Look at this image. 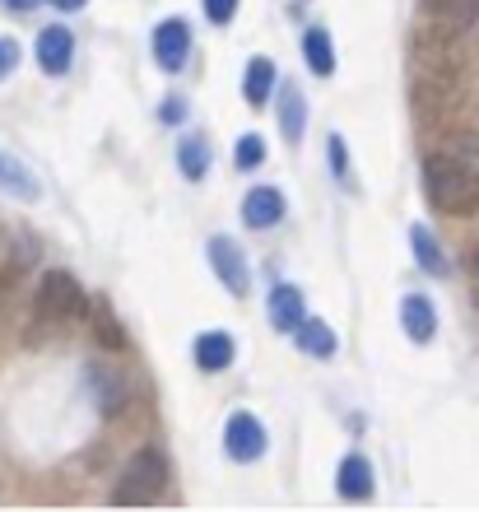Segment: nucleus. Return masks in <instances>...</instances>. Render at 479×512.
I'll use <instances>...</instances> for the list:
<instances>
[{
    "label": "nucleus",
    "mask_w": 479,
    "mask_h": 512,
    "mask_svg": "<svg viewBox=\"0 0 479 512\" xmlns=\"http://www.w3.org/2000/svg\"><path fill=\"white\" fill-rule=\"evenodd\" d=\"M475 135H461L456 149H438L424 159V196L442 215H479V145Z\"/></svg>",
    "instance_id": "f257e3e1"
},
{
    "label": "nucleus",
    "mask_w": 479,
    "mask_h": 512,
    "mask_svg": "<svg viewBox=\"0 0 479 512\" xmlns=\"http://www.w3.org/2000/svg\"><path fill=\"white\" fill-rule=\"evenodd\" d=\"M168 485V461L163 452L154 447H140L131 461H126V471H121L117 489H112V503H154Z\"/></svg>",
    "instance_id": "f03ea898"
},
{
    "label": "nucleus",
    "mask_w": 479,
    "mask_h": 512,
    "mask_svg": "<svg viewBox=\"0 0 479 512\" xmlns=\"http://www.w3.org/2000/svg\"><path fill=\"white\" fill-rule=\"evenodd\" d=\"M84 312V289L70 270H47L38 284V317L42 322H70Z\"/></svg>",
    "instance_id": "7ed1b4c3"
},
{
    "label": "nucleus",
    "mask_w": 479,
    "mask_h": 512,
    "mask_svg": "<svg viewBox=\"0 0 479 512\" xmlns=\"http://www.w3.org/2000/svg\"><path fill=\"white\" fill-rule=\"evenodd\" d=\"M266 447H270V438H266V424H261V419L247 415V410L228 415V424H224V452H228V461L252 466V461L266 457Z\"/></svg>",
    "instance_id": "20e7f679"
},
{
    "label": "nucleus",
    "mask_w": 479,
    "mask_h": 512,
    "mask_svg": "<svg viewBox=\"0 0 479 512\" xmlns=\"http://www.w3.org/2000/svg\"><path fill=\"white\" fill-rule=\"evenodd\" d=\"M210 266L214 275H219V284H224L233 298L247 294V284H252V270H247V256H242V247L233 243V238H210Z\"/></svg>",
    "instance_id": "39448f33"
},
{
    "label": "nucleus",
    "mask_w": 479,
    "mask_h": 512,
    "mask_svg": "<svg viewBox=\"0 0 479 512\" xmlns=\"http://www.w3.org/2000/svg\"><path fill=\"white\" fill-rule=\"evenodd\" d=\"M187 52H191V24L187 19H163L154 28V61L163 70H182L187 66Z\"/></svg>",
    "instance_id": "423d86ee"
},
{
    "label": "nucleus",
    "mask_w": 479,
    "mask_h": 512,
    "mask_svg": "<svg viewBox=\"0 0 479 512\" xmlns=\"http://www.w3.org/2000/svg\"><path fill=\"white\" fill-rule=\"evenodd\" d=\"M38 66L47 70V75H66L70 70V56H75V33H70L66 24H47L38 33Z\"/></svg>",
    "instance_id": "0eeeda50"
},
{
    "label": "nucleus",
    "mask_w": 479,
    "mask_h": 512,
    "mask_svg": "<svg viewBox=\"0 0 479 512\" xmlns=\"http://www.w3.org/2000/svg\"><path fill=\"white\" fill-rule=\"evenodd\" d=\"M284 219V196L275 187H252L242 196V224L247 229H275Z\"/></svg>",
    "instance_id": "6e6552de"
},
{
    "label": "nucleus",
    "mask_w": 479,
    "mask_h": 512,
    "mask_svg": "<svg viewBox=\"0 0 479 512\" xmlns=\"http://www.w3.org/2000/svg\"><path fill=\"white\" fill-rule=\"evenodd\" d=\"M400 326H405V336H410L414 345H428V340L438 336V312H433V303H428L424 294H405V303H400Z\"/></svg>",
    "instance_id": "1a4fd4ad"
},
{
    "label": "nucleus",
    "mask_w": 479,
    "mask_h": 512,
    "mask_svg": "<svg viewBox=\"0 0 479 512\" xmlns=\"http://www.w3.org/2000/svg\"><path fill=\"white\" fill-rule=\"evenodd\" d=\"M275 84H280V70L270 56H252L247 61V80H242V94H247V108H266L270 94H275Z\"/></svg>",
    "instance_id": "9d476101"
},
{
    "label": "nucleus",
    "mask_w": 479,
    "mask_h": 512,
    "mask_svg": "<svg viewBox=\"0 0 479 512\" xmlns=\"http://www.w3.org/2000/svg\"><path fill=\"white\" fill-rule=\"evenodd\" d=\"M270 322H275V331H284V336H293V331L303 326V289H298V284H280V289L270 294Z\"/></svg>",
    "instance_id": "9b49d317"
},
{
    "label": "nucleus",
    "mask_w": 479,
    "mask_h": 512,
    "mask_svg": "<svg viewBox=\"0 0 479 512\" xmlns=\"http://www.w3.org/2000/svg\"><path fill=\"white\" fill-rule=\"evenodd\" d=\"M233 354H238V345H233V336H224V331H205V336H196L200 373H224V368L233 364Z\"/></svg>",
    "instance_id": "f8f14e48"
},
{
    "label": "nucleus",
    "mask_w": 479,
    "mask_h": 512,
    "mask_svg": "<svg viewBox=\"0 0 479 512\" xmlns=\"http://www.w3.org/2000/svg\"><path fill=\"white\" fill-rule=\"evenodd\" d=\"M280 131H284L289 145H298L303 131H307V98H303L298 84H284L280 89Z\"/></svg>",
    "instance_id": "ddd939ff"
},
{
    "label": "nucleus",
    "mask_w": 479,
    "mask_h": 512,
    "mask_svg": "<svg viewBox=\"0 0 479 512\" xmlns=\"http://www.w3.org/2000/svg\"><path fill=\"white\" fill-rule=\"evenodd\" d=\"M335 489L345 494V499H368L373 494V466H368V457H345L340 461V475H335Z\"/></svg>",
    "instance_id": "4468645a"
},
{
    "label": "nucleus",
    "mask_w": 479,
    "mask_h": 512,
    "mask_svg": "<svg viewBox=\"0 0 479 512\" xmlns=\"http://www.w3.org/2000/svg\"><path fill=\"white\" fill-rule=\"evenodd\" d=\"M428 5L438 14L442 33H466V28H475V19H479V0H428Z\"/></svg>",
    "instance_id": "2eb2a0df"
},
{
    "label": "nucleus",
    "mask_w": 479,
    "mask_h": 512,
    "mask_svg": "<svg viewBox=\"0 0 479 512\" xmlns=\"http://www.w3.org/2000/svg\"><path fill=\"white\" fill-rule=\"evenodd\" d=\"M293 336H298V350L312 354V359H331L335 354V331L321 322V317H303V326H298Z\"/></svg>",
    "instance_id": "dca6fc26"
},
{
    "label": "nucleus",
    "mask_w": 479,
    "mask_h": 512,
    "mask_svg": "<svg viewBox=\"0 0 479 512\" xmlns=\"http://www.w3.org/2000/svg\"><path fill=\"white\" fill-rule=\"evenodd\" d=\"M410 247H414V261H419L428 275H447V270H452L447 266V256H442V243L424 229V224H414L410 229Z\"/></svg>",
    "instance_id": "f3484780"
},
{
    "label": "nucleus",
    "mask_w": 479,
    "mask_h": 512,
    "mask_svg": "<svg viewBox=\"0 0 479 512\" xmlns=\"http://www.w3.org/2000/svg\"><path fill=\"white\" fill-rule=\"evenodd\" d=\"M303 56H307V66H312V75H331L335 70L331 33H326V28H307L303 33Z\"/></svg>",
    "instance_id": "a211bd4d"
},
{
    "label": "nucleus",
    "mask_w": 479,
    "mask_h": 512,
    "mask_svg": "<svg viewBox=\"0 0 479 512\" xmlns=\"http://www.w3.org/2000/svg\"><path fill=\"white\" fill-rule=\"evenodd\" d=\"M177 168H182V177L200 182V177L210 173V145H205L200 135H187V140L177 145Z\"/></svg>",
    "instance_id": "6ab92c4d"
},
{
    "label": "nucleus",
    "mask_w": 479,
    "mask_h": 512,
    "mask_svg": "<svg viewBox=\"0 0 479 512\" xmlns=\"http://www.w3.org/2000/svg\"><path fill=\"white\" fill-rule=\"evenodd\" d=\"M0 191H10L19 201H33V196H38V182L28 177V168L19 159H0Z\"/></svg>",
    "instance_id": "aec40b11"
},
{
    "label": "nucleus",
    "mask_w": 479,
    "mask_h": 512,
    "mask_svg": "<svg viewBox=\"0 0 479 512\" xmlns=\"http://www.w3.org/2000/svg\"><path fill=\"white\" fill-rule=\"evenodd\" d=\"M233 159H238L242 173L261 168V163H266V140H261V135H242V140H238V154H233Z\"/></svg>",
    "instance_id": "412c9836"
},
{
    "label": "nucleus",
    "mask_w": 479,
    "mask_h": 512,
    "mask_svg": "<svg viewBox=\"0 0 479 512\" xmlns=\"http://www.w3.org/2000/svg\"><path fill=\"white\" fill-rule=\"evenodd\" d=\"M326 154H331L335 177H340V182H349V149H345V135H340V131L326 140ZM349 187H354V182H349Z\"/></svg>",
    "instance_id": "4be33fe9"
},
{
    "label": "nucleus",
    "mask_w": 479,
    "mask_h": 512,
    "mask_svg": "<svg viewBox=\"0 0 479 512\" xmlns=\"http://www.w3.org/2000/svg\"><path fill=\"white\" fill-rule=\"evenodd\" d=\"M233 14H238V0H205V19L210 24H233Z\"/></svg>",
    "instance_id": "5701e85b"
},
{
    "label": "nucleus",
    "mask_w": 479,
    "mask_h": 512,
    "mask_svg": "<svg viewBox=\"0 0 479 512\" xmlns=\"http://www.w3.org/2000/svg\"><path fill=\"white\" fill-rule=\"evenodd\" d=\"M14 66H19V42H14V38H0V80H5Z\"/></svg>",
    "instance_id": "b1692460"
},
{
    "label": "nucleus",
    "mask_w": 479,
    "mask_h": 512,
    "mask_svg": "<svg viewBox=\"0 0 479 512\" xmlns=\"http://www.w3.org/2000/svg\"><path fill=\"white\" fill-rule=\"evenodd\" d=\"M98 340H103L107 350H117V345H121V326L112 322V317H107V312H103V322H98Z\"/></svg>",
    "instance_id": "393cba45"
},
{
    "label": "nucleus",
    "mask_w": 479,
    "mask_h": 512,
    "mask_svg": "<svg viewBox=\"0 0 479 512\" xmlns=\"http://www.w3.org/2000/svg\"><path fill=\"white\" fill-rule=\"evenodd\" d=\"M14 280H19L14 270H0V312H5V303H10V294H14Z\"/></svg>",
    "instance_id": "a878e982"
},
{
    "label": "nucleus",
    "mask_w": 479,
    "mask_h": 512,
    "mask_svg": "<svg viewBox=\"0 0 479 512\" xmlns=\"http://www.w3.org/2000/svg\"><path fill=\"white\" fill-rule=\"evenodd\" d=\"M182 98H168V103H163V122H182Z\"/></svg>",
    "instance_id": "bb28decb"
},
{
    "label": "nucleus",
    "mask_w": 479,
    "mask_h": 512,
    "mask_svg": "<svg viewBox=\"0 0 479 512\" xmlns=\"http://www.w3.org/2000/svg\"><path fill=\"white\" fill-rule=\"evenodd\" d=\"M470 284H475V294H479V243H475V252H470Z\"/></svg>",
    "instance_id": "cd10ccee"
},
{
    "label": "nucleus",
    "mask_w": 479,
    "mask_h": 512,
    "mask_svg": "<svg viewBox=\"0 0 479 512\" xmlns=\"http://www.w3.org/2000/svg\"><path fill=\"white\" fill-rule=\"evenodd\" d=\"M5 10H33V5H42V0H0Z\"/></svg>",
    "instance_id": "c85d7f7f"
},
{
    "label": "nucleus",
    "mask_w": 479,
    "mask_h": 512,
    "mask_svg": "<svg viewBox=\"0 0 479 512\" xmlns=\"http://www.w3.org/2000/svg\"><path fill=\"white\" fill-rule=\"evenodd\" d=\"M52 5H56V10H80L84 0H52Z\"/></svg>",
    "instance_id": "c756f323"
}]
</instances>
